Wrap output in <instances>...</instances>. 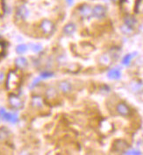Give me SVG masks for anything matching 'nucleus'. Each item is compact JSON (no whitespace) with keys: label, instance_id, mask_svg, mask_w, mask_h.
<instances>
[{"label":"nucleus","instance_id":"423d86ee","mask_svg":"<svg viewBox=\"0 0 143 155\" xmlns=\"http://www.w3.org/2000/svg\"><path fill=\"white\" fill-rule=\"evenodd\" d=\"M128 144L123 139H117L112 144V151L116 153H125L128 148Z\"/></svg>","mask_w":143,"mask_h":155},{"label":"nucleus","instance_id":"f3484780","mask_svg":"<svg viewBox=\"0 0 143 155\" xmlns=\"http://www.w3.org/2000/svg\"><path fill=\"white\" fill-rule=\"evenodd\" d=\"M28 13H29V12H28V10L26 7H25L24 5H22V6H20L19 8H18L17 11V15L20 18H25L26 17L28 16Z\"/></svg>","mask_w":143,"mask_h":155},{"label":"nucleus","instance_id":"0eeeda50","mask_svg":"<svg viewBox=\"0 0 143 155\" xmlns=\"http://www.w3.org/2000/svg\"><path fill=\"white\" fill-rule=\"evenodd\" d=\"M106 15V8L101 5H95L92 8V16L100 19L105 18Z\"/></svg>","mask_w":143,"mask_h":155},{"label":"nucleus","instance_id":"5701e85b","mask_svg":"<svg viewBox=\"0 0 143 155\" xmlns=\"http://www.w3.org/2000/svg\"><path fill=\"white\" fill-rule=\"evenodd\" d=\"M30 46H31L32 50H33L34 52H35V53H38V52L42 51V46L39 45V44H31Z\"/></svg>","mask_w":143,"mask_h":155},{"label":"nucleus","instance_id":"6ab92c4d","mask_svg":"<svg viewBox=\"0 0 143 155\" xmlns=\"http://www.w3.org/2000/svg\"><path fill=\"white\" fill-rule=\"evenodd\" d=\"M137 53H133V54H126L124 56V58L122 59V64L125 66H128L130 64V62H131V61H132V59L135 57V55Z\"/></svg>","mask_w":143,"mask_h":155},{"label":"nucleus","instance_id":"cd10ccee","mask_svg":"<svg viewBox=\"0 0 143 155\" xmlns=\"http://www.w3.org/2000/svg\"><path fill=\"white\" fill-rule=\"evenodd\" d=\"M4 80H5V74L3 71H0V83L4 82Z\"/></svg>","mask_w":143,"mask_h":155},{"label":"nucleus","instance_id":"f8f14e48","mask_svg":"<svg viewBox=\"0 0 143 155\" xmlns=\"http://www.w3.org/2000/svg\"><path fill=\"white\" fill-rule=\"evenodd\" d=\"M58 86H59L60 90L62 93H68L71 90V89H72L71 83L69 82H68V81H62V82H60Z\"/></svg>","mask_w":143,"mask_h":155},{"label":"nucleus","instance_id":"393cba45","mask_svg":"<svg viewBox=\"0 0 143 155\" xmlns=\"http://www.w3.org/2000/svg\"><path fill=\"white\" fill-rule=\"evenodd\" d=\"M53 75H54V73L47 71V72H44V73H42V74H41V78H42V79H46V78L52 77Z\"/></svg>","mask_w":143,"mask_h":155},{"label":"nucleus","instance_id":"f03ea898","mask_svg":"<svg viewBox=\"0 0 143 155\" xmlns=\"http://www.w3.org/2000/svg\"><path fill=\"white\" fill-rule=\"evenodd\" d=\"M78 12L83 19H90L92 17V8L88 4H83L78 7Z\"/></svg>","mask_w":143,"mask_h":155},{"label":"nucleus","instance_id":"4be33fe9","mask_svg":"<svg viewBox=\"0 0 143 155\" xmlns=\"http://www.w3.org/2000/svg\"><path fill=\"white\" fill-rule=\"evenodd\" d=\"M121 31L125 33V34H130V33H133L134 28H132V27H130V26H127L126 25H124L121 26Z\"/></svg>","mask_w":143,"mask_h":155},{"label":"nucleus","instance_id":"ddd939ff","mask_svg":"<svg viewBox=\"0 0 143 155\" xmlns=\"http://www.w3.org/2000/svg\"><path fill=\"white\" fill-rule=\"evenodd\" d=\"M107 76H108V78L111 79V80H118L121 77V72L119 69L113 68V69H111L108 72Z\"/></svg>","mask_w":143,"mask_h":155},{"label":"nucleus","instance_id":"c756f323","mask_svg":"<svg viewBox=\"0 0 143 155\" xmlns=\"http://www.w3.org/2000/svg\"><path fill=\"white\" fill-rule=\"evenodd\" d=\"M111 1H112L113 3H118V2H119L120 0H111Z\"/></svg>","mask_w":143,"mask_h":155},{"label":"nucleus","instance_id":"b1692460","mask_svg":"<svg viewBox=\"0 0 143 155\" xmlns=\"http://www.w3.org/2000/svg\"><path fill=\"white\" fill-rule=\"evenodd\" d=\"M125 154L140 155L141 154V151H138V150H130V151H126L125 152Z\"/></svg>","mask_w":143,"mask_h":155},{"label":"nucleus","instance_id":"39448f33","mask_svg":"<svg viewBox=\"0 0 143 155\" xmlns=\"http://www.w3.org/2000/svg\"><path fill=\"white\" fill-rule=\"evenodd\" d=\"M40 26H41L42 33L46 35L52 34L54 32V29H55V25L53 24V22L49 19H43Z\"/></svg>","mask_w":143,"mask_h":155},{"label":"nucleus","instance_id":"20e7f679","mask_svg":"<svg viewBox=\"0 0 143 155\" xmlns=\"http://www.w3.org/2000/svg\"><path fill=\"white\" fill-rule=\"evenodd\" d=\"M0 117L5 120V121H8L10 123H17L18 120L17 114L15 113H9L7 112L4 108H0Z\"/></svg>","mask_w":143,"mask_h":155},{"label":"nucleus","instance_id":"a211bd4d","mask_svg":"<svg viewBox=\"0 0 143 155\" xmlns=\"http://www.w3.org/2000/svg\"><path fill=\"white\" fill-rule=\"evenodd\" d=\"M10 136V131L6 127H0V141H5Z\"/></svg>","mask_w":143,"mask_h":155},{"label":"nucleus","instance_id":"6e6552de","mask_svg":"<svg viewBox=\"0 0 143 155\" xmlns=\"http://www.w3.org/2000/svg\"><path fill=\"white\" fill-rule=\"evenodd\" d=\"M116 110L122 117H128L131 114V110L129 106L125 103H119L116 106Z\"/></svg>","mask_w":143,"mask_h":155},{"label":"nucleus","instance_id":"4468645a","mask_svg":"<svg viewBox=\"0 0 143 155\" xmlns=\"http://www.w3.org/2000/svg\"><path fill=\"white\" fill-rule=\"evenodd\" d=\"M124 22H125V25H126L127 26H130L132 28H134L135 26V25L137 24V21L135 19V17H133L132 15H126L125 18H124Z\"/></svg>","mask_w":143,"mask_h":155},{"label":"nucleus","instance_id":"f257e3e1","mask_svg":"<svg viewBox=\"0 0 143 155\" xmlns=\"http://www.w3.org/2000/svg\"><path fill=\"white\" fill-rule=\"evenodd\" d=\"M21 84V77L16 71H10L6 77L5 87L8 91L17 90Z\"/></svg>","mask_w":143,"mask_h":155},{"label":"nucleus","instance_id":"9b49d317","mask_svg":"<svg viewBox=\"0 0 143 155\" xmlns=\"http://www.w3.org/2000/svg\"><path fill=\"white\" fill-rule=\"evenodd\" d=\"M76 25L74 24V23H72V22H69V23H68V24L64 25L62 32H63L64 34H66V35H71V34H73V33L76 32Z\"/></svg>","mask_w":143,"mask_h":155},{"label":"nucleus","instance_id":"a878e982","mask_svg":"<svg viewBox=\"0 0 143 155\" xmlns=\"http://www.w3.org/2000/svg\"><path fill=\"white\" fill-rule=\"evenodd\" d=\"M5 46L3 42H0V58L3 56V54H5Z\"/></svg>","mask_w":143,"mask_h":155},{"label":"nucleus","instance_id":"9d476101","mask_svg":"<svg viewBox=\"0 0 143 155\" xmlns=\"http://www.w3.org/2000/svg\"><path fill=\"white\" fill-rule=\"evenodd\" d=\"M14 62H15L16 68H18V69H24L28 65L27 60L25 57H21V56L16 58L15 61H14Z\"/></svg>","mask_w":143,"mask_h":155},{"label":"nucleus","instance_id":"bb28decb","mask_svg":"<svg viewBox=\"0 0 143 155\" xmlns=\"http://www.w3.org/2000/svg\"><path fill=\"white\" fill-rule=\"evenodd\" d=\"M5 12V6H4V3L2 0H0V15H3Z\"/></svg>","mask_w":143,"mask_h":155},{"label":"nucleus","instance_id":"412c9836","mask_svg":"<svg viewBox=\"0 0 143 155\" xmlns=\"http://www.w3.org/2000/svg\"><path fill=\"white\" fill-rule=\"evenodd\" d=\"M27 50V47L24 45V44H21V45H18L17 48H16V52H17L18 54H23L24 53L26 52Z\"/></svg>","mask_w":143,"mask_h":155},{"label":"nucleus","instance_id":"1a4fd4ad","mask_svg":"<svg viewBox=\"0 0 143 155\" xmlns=\"http://www.w3.org/2000/svg\"><path fill=\"white\" fill-rule=\"evenodd\" d=\"M121 2L123 4L127 5V6L131 9V12H136L138 11L139 7V4L141 2V0H121Z\"/></svg>","mask_w":143,"mask_h":155},{"label":"nucleus","instance_id":"7ed1b4c3","mask_svg":"<svg viewBox=\"0 0 143 155\" xmlns=\"http://www.w3.org/2000/svg\"><path fill=\"white\" fill-rule=\"evenodd\" d=\"M9 104L13 110H21L24 107V102L19 97L16 95H11L9 97Z\"/></svg>","mask_w":143,"mask_h":155},{"label":"nucleus","instance_id":"c85d7f7f","mask_svg":"<svg viewBox=\"0 0 143 155\" xmlns=\"http://www.w3.org/2000/svg\"><path fill=\"white\" fill-rule=\"evenodd\" d=\"M66 2H67L68 6H71L74 4V0H66Z\"/></svg>","mask_w":143,"mask_h":155},{"label":"nucleus","instance_id":"2eb2a0df","mask_svg":"<svg viewBox=\"0 0 143 155\" xmlns=\"http://www.w3.org/2000/svg\"><path fill=\"white\" fill-rule=\"evenodd\" d=\"M31 104H32V106L35 107V108H42L43 106V99L38 96L33 97L32 101H31Z\"/></svg>","mask_w":143,"mask_h":155},{"label":"nucleus","instance_id":"dca6fc26","mask_svg":"<svg viewBox=\"0 0 143 155\" xmlns=\"http://www.w3.org/2000/svg\"><path fill=\"white\" fill-rule=\"evenodd\" d=\"M58 96V93H57V90H55L54 87H49L47 91H46V97L48 99H55V98L57 97Z\"/></svg>","mask_w":143,"mask_h":155},{"label":"nucleus","instance_id":"aec40b11","mask_svg":"<svg viewBox=\"0 0 143 155\" xmlns=\"http://www.w3.org/2000/svg\"><path fill=\"white\" fill-rule=\"evenodd\" d=\"M99 62L104 66L109 65L110 62H111V57L108 54H103L99 58Z\"/></svg>","mask_w":143,"mask_h":155}]
</instances>
